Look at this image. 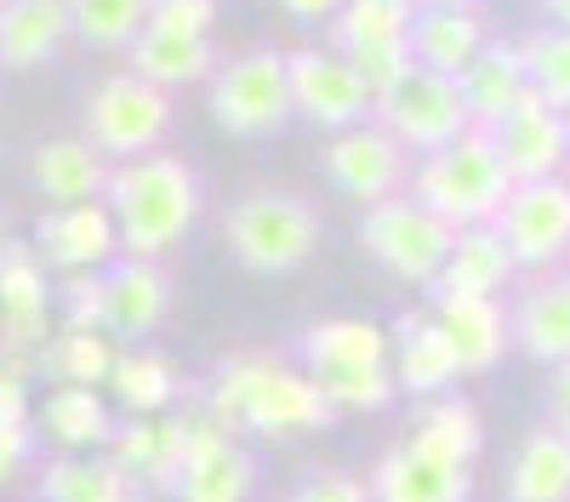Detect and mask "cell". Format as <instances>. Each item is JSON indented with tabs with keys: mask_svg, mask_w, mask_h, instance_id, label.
<instances>
[{
	"mask_svg": "<svg viewBox=\"0 0 570 502\" xmlns=\"http://www.w3.org/2000/svg\"><path fill=\"white\" fill-rule=\"evenodd\" d=\"M200 405L223 434H252V440H303L337 423V411L325 405V394L308 383L303 365L246 348L223 354L212 365V377L200 383Z\"/></svg>",
	"mask_w": 570,
	"mask_h": 502,
	"instance_id": "6da1fadb",
	"label": "cell"
},
{
	"mask_svg": "<svg viewBox=\"0 0 570 502\" xmlns=\"http://www.w3.org/2000/svg\"><path fill=\"white\" fill-rule=\"evenodd\" d=\"M104 206L115 217V235H120L126 257H160L166 263V252H177L188 240V228L200 223L206 183L183 155L155 149V155L109 171Z\"/></svg>",
	"mask_w": 570,
	"mask_h": 502,
	"instance_id": "7a4b0ae2",
	"label": "cell"
},
{
	"mask_svg": "<svg viewBox=\"0 0 570 502\" xmlns=\"http://www.w3.org/2000/svg\"><path fill=\"white\" fill-rule=\"evenodd\" d=\"M297 365L337 417L343 411H389L400 400L394 365H389V332L371 326V319H348V314L314 319L297 337Z\"/></svg>",
	"mask_w": 570,
	"mask_h": 502,
	"instance_id": "3957f363",
	"label": "cell"
},
{
	"mask_svg": "<svg viewBox=\"0 0 570 502\" xmlns=\"http://www.w3.org/2000/svg\"><path fill=\"white\" fill-rule=\"evenodd\" d=\"M223 246L246 274L279 280V274H297L314 263L320 252V211L297 195V189H246L223 217Z\"/></svg>",
	"mask_w": 570,
	"mask_h": 502,
	"instance_id": "277c9868",
	"label": "cell"
},
{
	"mask_svg": "<svg viewBox=\"0 0 570 502\" xmlns=\"http://www.w3.org/2000/svg\"><path fill=\"white\" fill-rule=\"evenodd\" d=\"M508 189H513V177H508V166H502V155L491 144V131H480V126H468L462 137H451L445 149L422 155L411 166V195L434 217H445L451 228L497 223Z\"/></svg>",
	"mask_w": 570,
	"mask_h": 502,
	"instance_id": "5b68a950",
	"label": "cell"
},
{
	"mask_svg": "<svg viewBox=\"0 0 570 502\" xmlns=\"http://www.w3.org/2000/svg\"><path fill=\"white\" fill-rule=\"evenodd\" d=\"M171 91L149 86L142 75L120 69V75H104L98 86L86 91V109H80V137L98 149L109 166H126V160H142L155 155L166 137H171Z\"/></svg>",
	"mask_w": 570,
	"mask_h": 502,
	"instance_id": "8992f818",
	"label": "cell"
},
{
	"mask_svg": "<svg viewBox=\"0 0 570 502\" xmlns=\"http://www.w3.org/2000/svg\"><path fill=\"white\" fill-rule=\"evenodd\" d=\"M451 240L456 228L445 217H434L411 189L383 200V206H365L360 217V252L389 268L394 280L416 286V292H434L440 274H445V257H451Z\"/></svg>",
	"mask_w": 570,
	"mask_h": 502,
	"instance_id": "52a82bcc",
	"label": "cell"
},
{
	"mask_svg": "<svg viewBox=\"0 0 570 502\" xmlns=\"http://www.w3.org/2000/svg\"><path fill=\"white\" fill-rule=\"evenodd\" d=\"M206 109L228 137H274L292 120V69L285 52L274 46H252V52H234L217 63V75L206 80Z\"/></svg>",
	"mask_w": 570,
	"mask_h": 502,
	"instance_id": "ba28073f",
	"label": "cell"
},
{
	"mask_svg": "<svg viewBox=\"0 0 570 502\" xmlns=\"http://www.w3.org/2000/svg\"><path fill=\"white\" fill-rule=\"evenodd\" d=\"M411 155L400 149V137H389V126H354V131H331L325 149H320V171L325 183L337 189L343 200H354L360 211L365 206H383L394 195L411 189Z\"/></svg>",
	"mask_w": 570,
	"mask_h": 502,
	"instance_id": "9c48e42d",
	"label": "cell"
},
{
	"mask_svg": "<svg viewBox=\"0 0 570 502\" xmlns=\"http://www.w3.org/2000/svg\"><path fill=\"white\" fill-rule=\"evenodd\" d=\"M491 228L508 240L519 274L559 268V263L570 257V177L513 183Z\"/></svg>",
	"mask_w": 570,
	"mask_h": 502,
	"instance_id": "30bf717a",
	"label": "cell"
},
{
	"mask_svg": "<svg viewBox=\"0 0 570 502\" xmlns=\"http://www.w3.org/2000/svg\"><path fill=\"white\" fill-rule=\"evenodd\" d=\"M183 440H188V456H183L171 502H252L257 496V456L234 434H223L200 400L183 405Z\"/></svg>",
	"mask_w": 570,
	"mask_h": 502,
	"instance_id": "8fae6325",
	"label": "cell"
},
{
	"mask_svg": "<svg viewBox=\"0 0 570 502\" xmlns=\"http://www.w3.org/2000/svg\"><path fill=\"white\" fill-rule=\"evenodd\" d=\"M376 126H389V137H400V149L411 160H422L468 131V109H462V91L451 75L411 63V75L376 104Z\"/></svg>",
	"mask_w": 570,
	"mask_h": 502,
	"instance_id": "7c38bea8",
	"label": "cell"
},
{
	"mask_svg": "<svg viewBox=\"0 0 570 502\" xmlns=\"http://www.w3.org/2000/svg\"><path fill=\"white\" fill-rule=\"evenodd\" d=\"M292 69V109L320 126V131H354L365 120H376V104L360 80V69L337 52V46H303V52H285Z\"/></svg>",
	"mask_w": 570,
	"mask_h": 502,
	"instance_id": "4fadbf2b",
	"label": "cell"
},
{
	"mask_svg": "<svg viewBox=\"0 0 570 502\" xmlns=\"http://www.w3.org/2000/svg\"><path fill=\"white\" fill-rule=\"evenodd\" d=\"M52 280L35 252V240L0 246V360H23L40 372V348L52 343Z\"/></svg>",
	"mask_w": 570,
	"mask_h": 502,
	"instance_id": "5bb4252c",
	"label": "cell"
},
{
	"mask_svg": "<svg viewBox=\"0 0 570 502\" xmlns=\"http://www.w3.org/2000/svg\"><path fill=\"white\" fill-rule=\"evenodd\" d=\"M98 286H104V332L131 348L142 337H155L171 314V274L160 257H115L109 268H98Z\"/></svg>",
	"mask_w": 570,
	"mask_h": 502,
	"instance_id": "9a60e30c",
	"label": "cell"
},
{
	"mask_svg": "<svg viewBox=\"0 0 570 502\" xmlns=\"http://www.w3.org/2000/svg\"><path fill=\"white\" fill-rule=\"evenodd\" d=\"M35 252L52 274H98L120 257V235L104 200L80 206H46L35 223Z\"/></svg>",
	"mask_w": 570,
	"mask_h": 502,
	"instance_id": "2e32d148",
	"label": "cell"
},
{
	"mask_svg": "<svg viewBox=\"0 0 570 502\" xmlns=\"http://www.w3.org/2000/svg\"><path fill=\"white\" fill-rule=\"evenodd\" d=\"M365 485H371V502H473V469L422 451L405 434L383 445Z\"/></svg>",
	"mask_w": 570,
	"mask_h": 502,
	"instance_id": "e0dca14e",
	"label": "cell"
},
{
	"mask_svg": "<svg viewBox=\"0 0 570 502\" xmlns=\"http://www.w3.org/2000/svg\"><path fill=\"white\" fill-rule=\"evenodd\" d=\"M491 144L508 166L513 183H537V177H564L570 166V115L548 109L537 91L519 109H508L491 126Z\"/></svg>",
	"mask_w": 570,
	"mask_h": 502,
	"instance_id": "ac0fdd59",
	"label": "cell"
},
{
	"mask_svg": "<svg viewBox=\"0 0 570 502\" xmlns=\"http://www.w3.org/2000/svg\"><path fill=\"white\" fill-rule=\"evenodd\" d=\"M389 365H394V383L411 400H434V394H456L462 383V365L440 332L434 308H400L394 314V332H389Z\"/></svg>",
	"mask_w": 570,
	"mask_h": 502,
	"instance_id": "d6986e66",
	"label": "cell"
},
{
	"mask_svg": "<svg viewBox=\"0 0 570 502\" xmlns=\"http://www.w3.org/2000/svg\"><path fill=\"white\" fill-rule=\"evenodd\" d=\"M440 332L462 365V377H485L502 365V354L513 348V326H508V303L502 297H456V292H428Z\"/></svg>",
	"mask_w": 570,
	"mask_h": 502,
	"instance_id": "ffe728a7",
	"label": "cell"
},
{
	"mask_svg": "<svg viewBox=\"0 0 570 502\" xmlns=\"http://www.w3.org/2000/svg\"><path fill=\"white\" fill-rule=\"evenodd\" d=\"M109 456L115 469L142 491V496H171L177 491V474H183V456H188V440H183V411H160V417H126L109 440Z\"/></svg>",
	"mask_w": 570,
	"mask_h": 502,
	"instance_id": "44dd1931",
	"label": "cell"
},
{
	"mask_svg": "<svg viewBox=\"0 0 570 502\" xmlns=\"http://www.w3.org/2000/svg\"><path fill=\"white\" fill-rule=\"evenodd\" d=\"M508 326H513V348L531 365H564L570 360V274L542 268L531 274L519 297L508 303Z\"/></svg>",
	"mask_w": 570,
	"mask_h": 502,
	"instance_id": "7402d4cb",
	"label": "cell"
},
{
	"mask_svg": "<svg viewBox=\"0 0 570 502\" xmlns=\"http://www.w3.org/2000/svg\"><path fill=\"white\" fill-rule=\"evenodd\" d=\"M456 91H462V109H468V126L491 131L508 109H519L531 98V80H525V52L519 40H485V52L473 58L462 75H456Z\"/></svg>",
	"mask_w": 570,
	"mask_h": 502,
	"instance_id": "603a6c76",
	"label": "cell"
},
{
	"mask_svg": "<svg viewBox=\"0 0 570 502\" xmlns=\"http://www.w3.org/2000/svg\"><path fill=\"white\" fill-rule=\"evenodd\" d=\"M491 23L480 7H416L411 18V63L434 75H462L473 58L485 52Z\"/></svg>",
	"mask_w": 570,
	"mask_h": 502,
	"instance_id": "cb8c5ba5",
	"label": "cell"
},
{
	"mask_svg": "<svg viewBox=\"0 0 570 502\" xmlns=\"http://www.w3.org/2000/svg\"><path fill=\"white\" fill-rule=\"evenodd\" d=\"M109 160L86 144V137H46L29 149V183L40 189L46 206H80V200H104L109 189Z\"/></svg>",
	"mask_w": 570,
	"mask_h": 502,
	"instance_id": "d4e9b609",
	"label": "cell"
},
{
	"mask_svg": "<svg viewBox=\"0 0 570 502\" xmlns=\"http://www.w3.org/2000/svg\"><path fill=\"white\" fill-rule=\"evenodd\" d=\"M69 29V0H0V69H40L63 52Z\"/></svg>",
	"mask_w": 570,
	"mask_h": 502,
	"instance_id": "484cf974",
	"label": "cell"
},
{
	"mask_svg": "<svg viewBox=\"0 0 570 502\" xmlns=\"http://www.w3.org/2000/svg\"><path fill=\"white\" fill-rule=\"evenodd\" d=\"M217 46L206 35H166V29H149L142 23L137 40L126 46V69L142 75L160 91H177V86H206L217 75Z\"/></svg>",
	"mask_w": 570,
	"mask_h": 502,
	"instance_id": "4316f807",
	"label": "cell"
},
{
	"mask_svg": "<svg viewBox=\"0 0 570 502\" xmlns=\"http://www.w3.org/2000/svg\"><path fill=\"white\" fill-rule=\"evenodd\" d=\"M35 496L40 502H149L120 469L115 456L104 451H58L40 463V480H35Z\"/></svg>",
	"mask_w": 570,
	"mask_h": 502,
	"instance_id": "83f0119b",
	"label": "cell"
},
{
	"mask_svg": "<svg viewBox=\"0 0 570 502\" xmlns=\"http://www.w3.org/2000/svg\"><path fill=\"white\" fill-rule=\"evenodd\" d=\"M513 280H519V263H513L508 240L497 235L491 223H480V228H456L451 257H445V274H440V286H434V292H456V297H502Z\"/></svg>",
	"mask_w": 570,
	"mask_h": 502,
	"instance_id": "f1b7e54d",
	"label": "cell"
},
{
	"mask_svg": "<svg viewBox=\"0 0 570 502\" xmlns=\"http://www.w3.org/2000/svg\"><path fill=\"white\" fill-rule=\"evenodd\" d=\"M502 496L508 502H570V440L537 423L508 456Z\"/></svg>",
	"mask_w": 570,
	"mask_h": 502,
	"instance_id": "f546056e",
	"label": "cell"
},
{
	"mask_svg": "<svg viewBox=\"0 0 570 502\" xmlns=\"http://www.w3.org/2000/svg\"><path fill=\"white\" fill-rule=\"evenodd\" d=\"M120 417L104 388H69L58 383L40 405V434L52 440L58 451H109Z\"/></svg>",
	"mask_w": 570,
	"mask_h": 502,
	"instance_id": "4dcf8cb0",
	"label": "cell"
},
{
	"mask_svg": "<svg viewBox=\"0 0 570 502\" xmlns=\"http://www.w3.org/2000/svg\"><path fill=\"white\" fill-rule=\"evenodd\" d=\"M109 405L126 411V417H160V411H171L183 400V377H177V365L155 348H120L115 354V372L104 383Z\"/></svg>",
	"mask_w": 570,
	"mask_h": 502,
	"instance_id": "1f68e13d",
	"label": "cell"
},
{
	"mask_svg": "<svg viewBox=\"0 0 570 502\" xmlns=\"http://www.w3.org/2000/svg\"><path fill=\"white\" fill-rule=\"evenodd\" d=\"M405 440H416L422 451L434 456H451V463H480L485 451V423L462 394H434V400H416L411 423H405Z\"/></svg>",
	"mask_w": 570,
	"mask_h": 502,
	"instance_id": "d6a6232c",
	"label": "cell"
},
{
	"mask_svg": "<svg viewBox=\"0 0 570 502\" xmlns=\"http://www.w3.org/2000/svg\"><path fill=\"white\" fill-rule=\"evenodd\" d=\"M411 18H416V0H348L331 18V46L343 58L371 52V46H411Z\"/></svg>",
	"mask_w": 570,
	"mask_h": 502,
	"instance_id": "836d02e7",
	"label": "cell"
},
{
	"mask_svg": "<svg viewBox=\"0 0 570 502\" xmlns=\"http://www.w3.org/2000/svg\"><path fill=\"white\" fill-rule=\"evenodd\" d=\"M115 354L120 343L109 332H52V343L40 348V372L52 383H69V388H104L109 372H115Z\"/></svg>",
	"mask_w": 570,
	"mask_h": 502,
	"instance_id": "e575fe53",
	"label": "cell"
},
{
	"mask_svg": "<svg viewBox=\"0 0 570 502\" xmlns=\"http://www.w3.org/2000/svg\"><path fill=\"white\" fill-rule=\"evenodd\" d=\"M149 23V0H69V29L91 52H126Z\"/></svg>",
	"mask_w": 570,
	"mask_h": 502,
	"instance_id": "d590c367",
	"label": "cell"
},
{
	"mask_svg": "<svg viewBox=\"0 0 570 502\" xmlns=\"http://www.w3.org/2000/svg\"><path fill=\"white\" fill-rule=\"evenodd\" d=\"M519 52H525V80H531V91L548 104V109H559V115H570V29H531L525 40H519Z\"/></svg>",
	"mask_w": 570,
	"mask_h": 502,
	"instance_id": "8d00e7d4",
	"label": "cell"
},
{
	"mask_svg": "<svg viewBox=\"0 0 570 502\" xmlns=\"http://www.w3.org/2000/svg\"><path fill=\"white\" fill-rule=\"evenodd\" d=\"M58 308H63V326L104 332V286H98V274H63Z\"/></svg>",
	"mask_w": 570,
	"mask_h": 502,
	"instance_id": "74e56055",
	"label": "cell"
},
{
	"mask_svg": "<svg viewBox=\"0 0 570 502\" xmlns=\"http://www.w3.org/2000/svg\"><path fill=\"white\" fill-rule=\"evenodd\" d=\"M285 502H371V485L348 469H314L285 491Z\"/></svg>",
	"mask_w": 570,
	"mask_h": 502,
	"instance_id": "f35d334b",
	"label": "cell"
},
{
	"mask_svg": "<svg viewBox=\"0 0 570 502\" xmlns=\"http://www.w3.org/2000/svg\"><path fill=\"white\" fill-rule=\"evenodd\" d=\"M212 23H217V0H149V29L212 40Z\"/></svg>",
	"mask_w": 570,
	"mask_h": 502,
	"instance_id": "ab89813d",
	"label": "cell"
},
{
	"mask_svg": "<svg viewBox=\"0 0 570 502\" xmlns=\"http://www.w3.org/2000/svg\"><path fill=\"white\" fill-rule=\"evenodd\" d=\"M35 417V365L0 360V423H29Z\"/></svg>",
	"mask_w": 570,
	"mask_h": 502,
	"instance_id": "60d3db41",
	"label": "cell"
},
{
	"mask_svg": "<svg viewBox=\"0 0 570 502\" xmlns=\"http://www.w3.org/2000/svg\"><path fill=\"white\" fill-rule=\"evenodd\" d=\"M35 463V423H0V491Z\"/></svg>",
	"mask_w": 570,
	"mask_h": 502,
	"instance_id": "b9f144b4",
	"label": "cell"
},
{
	"mask_svg": "<svg viewBox=\"0 0 570 502\" xmlns=\"http://www.w3.org/2000/svg\"><path fill=\"white\" fill-rule=\"evenodd\" d=\"M542 411H548V429H559L570 440V360L564 365H548V383H542Z\"/></svg>",
	"mask_w": 570,
	"mask_h": 502,
	"instance_id": "7bdbcfd3",
	"label": "cell"
},
{
	"mask_svg": "<svg viewBox=\"0 0 570 502\" xmlns=\"http://www.w3.org/2000/svg\"><path fill=\"white\" fill-rule=\"evenodd\" d=\"M343 7H348V0H279L285 18H297V23H325V29H331V18H337Z\"/></svg>",
	"mask_w": 570,
	"mask_h": 502,
	"instance_id": "ee69618b",
	"label": "cell"
},
{
	"mask_svg": "<svg viewBox=\"0 0 570 502\" xmlns=\"http://www.w3.org/2000/svg\"><path fill=\"white\" fill-rule=\"evenodd\" d=\"M542 23L548 29H570V0H542Z\"/></svg>",
	"mask_w": 570,
	"mask_h": 502,
	"instance_id": "f6af8a7d",
	"label": "cell"
},
{
	"mask_svg": "<svg viewBox=\"0 0 570 502\" xmlns=\"http://www.w3.org/2000/svg\"><path fill=\"white\" fill-rule=\"evenodd\" d=\"M416 7H480V0H416Z\"/></svg>",
	"mask_w": 570,
	"mask_h": 502,
	"instance_id": "bcb514c9",
	"label": "cell"
},
{
	"mask_svg": "<svg viewBox=\"0 0 570 502\" xmlns=\"http://www.w3.org/2000/svg\"><path fill=\"white\" fill-rule=\"evenodd\" d=\"M7 240H12V235H7V217H0V246H7Z\"/></svg>",
	"mask_w": 570,
	"mask_h": 502,
	"instance_id": "7dc6e473",
	"label": "cell"
}]
</instances>
